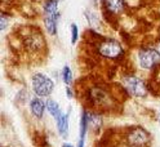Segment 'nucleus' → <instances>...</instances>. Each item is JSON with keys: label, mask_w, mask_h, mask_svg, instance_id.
<instances>
[{"label": "nucleus", "mask_w": 160, "mask_h": 147, "mask_svg": "<svg viewBox=\"0 0 160 147\" xmlns=\"http://www.w3.org/2000/svg\"><path fill=\"white\" fill-rule=\"evenodd\" d=\"M62 80L67 86L72 83V71L70 70L68 66H65L62 70Z\"/></svg>", "instance_id": "obj_14"}, {"label": "nucleus", "mask_w": 160, "mask_h": 147, "mask_svg": "<svg viewBox=\"0 0 160 147\" xmlns=\"http://www.w3.org/2000/svg\"><path fill=\"white\" fill-rule=\"evenodd\" d=\"M23 44H25V48L28 52H32V53L39 52L44 45V39H43L42 34L31 32V34H27V36L23 40Z\"/></svg>", "instance_id": "obj_7"}, {"label": "nucleus", "mask_w": 160, "mask_h": 147, "mask_svg": "<svg viewBox=\"0 0 160 147\" xmlns=\"http://www.w3.org/2000/svg\"><path fill=\"white\" fill-rule=\"evenodd\" d=\"M45 106H47L48 112L52 115V117H54V120H57L58 116L62 114L61 109H59V105H58L54 100H51V98H49V100L45 102Z\"/></svg>", "instance_id": "obj_12"}, {"label": "nucleus", "mask_w": 160, "mask_h": 147, "mask_svg": "<svg viewBox=\"0 0 160 147\" xmlns=\"http://www.w3.org/2000/svg\"><path fill=\"white\" fill-rule=\"evenodd\" d=\"M57 123V130L62 138H67L68 135V112H62L56 120Z\"/></svg>", "instance_id": "obj_10"}, {"label": "nucleus", "mask_w": 160, "mask_h": 147, "mask_svg": "<svg viewBox=\"0 0 160 147\" xmlns=\"http://www.w3.org/2000/svg\"><path fill=\"white\" fill-rule=\"evenodd\" d=\"M85 101L92 107H97V109H108L114 105L112 96L110 94L107 88L102 85L89 86L85 93Z\"/></svg>", "instance_id": "obj_1"}, {"label": "nucleus", "mask_w": 160, "mask_h": 147, "mask_svg": "<svg viewBox=\"0 0 160 147\" xmlns=\"http://www.w3.org/2000/svg\"><path fill=\"white\" fill-rule=\"evenodd\" d=\"M62 147H74V146H72L71 143H63V145H62Z\"/></svg>", "instance_id": "obj_18"}, {"label": "nucleus", "mask_w": 160, "mask_h": 147, "mask_svg": "<svg viewBox=\"0 0 160 147\" xmlns=\"http://www.w3.org/2000/svg\"><path fill=\"white\" fill-rule=\"evenodd\" d=\"M138 62L145 70H151L160 63V53L156 49H141L138 52Z\"/></svg>", "instance_id": "obj_6"}, {"label": "nucleus", "mask_w": 160, "mask_h": 147, "mask_svg": "<svg viewBox=\"0 0 160 147\" xmlns=\"http://www.w3.org/2000/svg\"><path fill=\"white\" fill-rule=\"evenodd\" d=\"M66 92H67V98H72V92L70 89V86L66 88Z\"/></svg>", "instance_id": "obj_17"}, {"label": "nucleus", "mask_w": 160, "mask_h": 147, "mask_svg": "<svg viewBox=\"0 0 160 147\" xmlns=\"http://www.w3.org/2000/svg\"><path fill=\"white\" fill-rule=\"evenodd\" d=\"M59 18V13H57L56 16H47L44 18V26L47 28L48 34L51 35H56L57 34V22Z\"/></svg>", "instance_id": "obj_11"}, {"label": "nucleus", "mask_w": 160, "mask_h": 147, "mask_svg": "<svg viewBox=\"0 0 160 147\" xmlns=\"http://www.w3.org/2000/svg\"><path fill=\"white\" fill-rule=\"evenodd\" d=\"M103 5L111 14H120L125 8L124 0H103Z\"/></svg>", "instance_id": "obj_9"}, {"label": "nucleus", "mask_w": 160, "mask_h": 147, "mask_svg": "<svg viewBox=\"0 0 160 147\" xmlns=\"http://www.w3.org/2000/svg\"><path fill=\"white\" fill-rule=\"evenodd\" d=\"M122 85L124 88V91L129 96L136 97V98H143L148 93L146 83L141 79V77H138L136 75H127V76H124L123 80H122Z\"/></svg>", "instance_id": "obj_3"}, {"label": "nucleus", "mask_w": 160, "mask_h": 147, "mask_svg": "<svg viewBox=\"0 0 160 147\" xmlns=\"http://www.w3.org/2000/svg\"><path fill=\"white\" fill-rule=\"evenodd\" d=\"M151 135L142 126H132L124 134L125 147H150Z\"/></svg>", "instance_id": "obj_2"}, {"label": "nucleus", "mask_w": 160, "mask_h": 147, "mask_svg": "<svg viewBox=\"0 0 160 147\" xmlns=\"http://www.w3.org/2000/svg\"><path fill=\"white\" fill-rule=\"evenodd\" d=\"M47 110V106H45V102H43L40 98H32L30 101V111L34 115V117L36 119H42L43 115H44V111Z\"/></svg>", "instance_id": "obj_8"}, {"label": "nucleus", "mask_w": 160, "mask_h": 147, "mask_svg": "<svg viewBox=\"0 0 160 147\" xmlns=\"http://www.w3.org/2000/svg\"><path fill=\"white\" fill-rule=\"evenodd\" d=\"M98 54L108 60H118L124 54V49L122 44L118 43L114 39H103L97 47Z\"/></svg>", "instance_id": "obj_4"}, {"label": "nucleus", "mask_w": 160, "mask_h": 147, "mask_svg": "<svg viewBox=\"0 0 160 147\" xmlns=\"http://www.w3.org/2000/svg\"><path fill=\"white\" fill-rule=\"evenodd\" d=\"M159 121H160V116H159Z\"/></svg>", "instance_id": "obj_19"}, {"label": "nucleus", "mask_w": 160, "mask_h": 147, "mask_svg": "<svg viewBox=\"0 0 160 147\" xmlns=\"http://www.w3.org/2000/svg\"><path fill=\"white\" fill-rule=\"evenodd\" d=\"M78 36H79V30H78V26L76 23L71 25V43L75 44L78 42Z\"/></svg>", "instance_id": "obj_15"}, {"label": "nucleus", "mask_w": 160, "mask_h": 147, "mask_svg": "<svg viewBox=\"0 0 160 147\" xmlns=\"http://www.w3.org/2000/svg\"><path fill=\"white\" fill-rule=\"evenodd\" d=\"M32 91L38 97H48L54 91V83L44 74H35L31 79Z\"/></svg>", "instance_id": "obj_5"}, {"label": "nucleus", "mask_w": 160, "mask_h": 147, "mask_svg": "<svg viewBox=\"0 0 160 147\" xmlns=\"http://www.w3.org/2000/svg\"><path fill=\"white\" fill-rule=\"evenodd\" d=\"M7 22H8V21H7V18H5V16L3 14V16H2V27H0L2 30H4V28L7 27Z\"/></svg>", "instance_id": "obj_16"}, {"label": "nucleus", "mask_w": 160, "mask_h": 147, "mask_svg": "<svg viewBox=\"0 0 160 147\" xmlns=\"http://www.w3.org/2000/svg\"><path fill=\"white\" fill-rule=\"evenodd\" d=\"M47 16H56L58 12V0H47L43 5Z\"/></svg>", "instance_id": "obj_13"}]
</instances>
